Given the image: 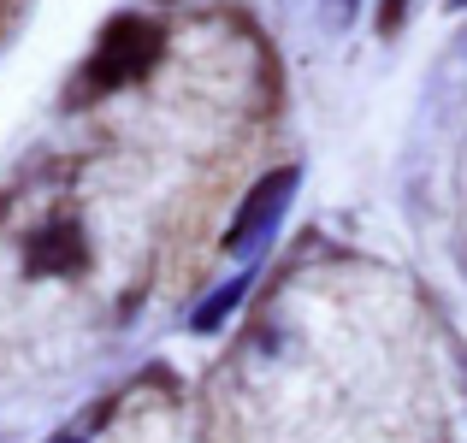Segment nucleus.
I'll use <instances>...</instances> for the list:
<instances>
[{"mask_svg":"<svg viewBox=\"0 0 467 443\" xmlns=\"http://www.w3.org/2000/svg\"><path fill=\"white\" fill-rule=\"evenodd\" d=\"M160 54V24L149 18H113L101 36V47L89 54V66H83V83H89L95 95L101 89H119V83L142 77V71L154 66Z\"/></svg>","mask_w":467,"mask_h":443,"instance_id":"f257e3e1","label":"nucleus"},{"mask_svg":"<svg viewBox=\"0 0 467 443\" xmlns=\"http://www.w3.org/2000/svg\"><path fill=\"white\" fill-rule=\"evenodd\" d=\"M296 183H302L296 166H285V171H273V178L254 183L249 201H243V213L231 219V231H225V254H261L266 242H273V231H278V219H285Z\"/></svg>","mask_w":467,"mask_h":443,"instance_id":"f03ea898","label":"nucleus"},{"mask_svg":"<svg viewBox=\"0 0 467 443\" xmlns=\"http://www.w3.org/2000/svg\"><path fill=\"white\" fill-rule=\"evenodd\" d=\"M30 261L47 266V273H66V266H78V261H83L78 231H71V225H54L47 237H36V254H30Z\"/></svg>","mask_w":467,"mask_h":443,"instance_id":"7ed1b4c3","label":"nucleus"},{"mask_svg":"<svg viewBox=\"0 0 467 443\" xmlns=\"http://www.w3.org/2000/svg\"><path fill=\"white\" fill-rule=\"evenodd\" d=\"M243 290H249V273H237V278H231V284H219V290H213V295H207V302H202V314H195V331H213L219 319H225L231 307L243 302Z\"/></svg>","mask_w":467,"mask_h":443,"instance_id":"20e7f679","label":"nucleus"},{"mask_svg":"<svg viewBox=\"0 0 467 443\" xmlns=\"http://www.w3.org/2000/svg\"><path fill=\"white\" fill-rule=\"evenodd\" d=\"M402 6H409V0H385V30H390V24L402 18Z\"/></svg>","mask_w":467,"mask_h":443,"instance_id":"39448f33","label":"nucleus"},{"mask_svg":"<svg viewBox=\"0 0 467 443\" xmlns=\"http://www.w3.org/2000/svg\"><path fill=\"white\" fill-rule=\"evenodd\" d=\"M59 443H78V438H59Z\"/></svg>","mask_w":467,"mask_h":443,"instance_id":"423d86ee","label":"nucleus"}]
</instances>
